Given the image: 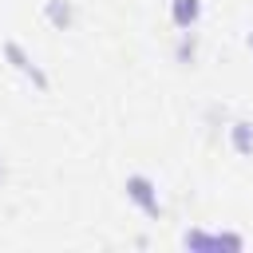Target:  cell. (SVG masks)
Here are the masks:
<instances>
[{"instance_id":"obj_1","label":"cell","mask_w":253,"mask_h":253,"mask_svg":"<svg viewBox=\"0 0 253 253\" xmlns=\"http://www.w3.org/2000/svg\"><path fill=\"white\" fill-rule=\"evenodd\" d=\"M0 59H4V63H8V67H12V71H16V75L36 91V95H47V91H51L47 71L36 63V55H32L20 40H4V43H0Z\"/></svg>"},{"instance_id":"obj_2","label":"cell","mask_w":253,"mask_h":253,"mask_svg":"<svg viewBox=\"0 0 253 253\" xmlns=\"http://www.w3.org/2000/svg\"><path fill=\"white\" fill-rule=\"evenodd\" d=\"M123 194H126V202H130L142 217H150V221H158V217L166 213V206H162V198H158V182H154L150 174H126Z\"/></svg>"},{"instance_id":"obj_3","label":"cell","mask_w":253,"mask_h":253,"mask_svg":"<svg viewBox=\"0 0 253 253\" xmlns=\"http://www.w3.org/2000/svg\"><path fill=\"white\" fill-rule=\"evenodd\" d=\"M178 245L190 249V253H217V249H245V237L233 233V229H202V225H194V229H186L178 237Z\"/></svg>"},{"instance_id":"obj_4","label":"cell","mask_w":253,"mask_h":253,"mask_svg":"<svg viewBox=\"0 0 253 253\" xmlns=\"http://www.w3.org/2000/svg\"><path fill=\"white\" fill-rule=\"evenodd\" d=\"M43 24L51 32H71L75 28V0H43Z\"/></svg>"},{"instance_id":"obj_5","label":"cell","mask_w":253,"mask_h":253,"mask_svg":"<svg viewBox=\"0 0 253 253\" xmlns=\"http://www.w3.org/2000/svg\"><path fill=\"white\" fill-rule=\"evenodd\" d=\"M166 4H170V24L178 32H194L202 24V12H206L202 0H166Z\"/></svg>"},{"instance_id":"obj_6","label":"cell","mask_w":253,"mask_h":253,"mask_svg":"<svg viewBox=\"0 0 253 253\" xmlns=\"http://www.w3.org/2000/svg\"><path fill=\"white\" fill-rule=\"evenodd\" d=\"M225 138H229L237 158H253V119H229L225 123Z\"/></svg>"},{"instance_id":"obj_7","label":"cell","mask_w":253,"mask_h":253,"mask_svg":"<svg viewBox=\"0 0 253 253\" xmlns=\"http://www.w3.org/2000/svg\"><path fill=\"white\" fill-rule=\"evenodd\" d=\"M174 63L178 67H194L198 63V28L194 32H178V40H174Z\"/></svg>"},{"instance_id":"obj_8","label":"cell","mask_w":253,"mask_h":253,"mask_svg":"<svg viewBox=\"0 0 253 253\" xmlns=\"http://www.w3.org/2000/svg\"><path fill=\"white\" fill-rule=\"evenodd\" d=\"M225 123H229V107H225V103H210V107L202 111V126H206L210 134H217Z\"/></svg>"},{"instance_id":"obj_9","label":"cell","mask_w":253,"mask_h":253,"mask_svg":"<svg viewBox=\"0 0 253 253\" xmlns=\"http://www.w3.org/2000/svg\"><path fill=\"white\" fill-rule=\"evenodd\" d=\"M8 178H12V166H8V154L0 150V190L8 186Z\"/></svg>"},{"instance_id":"obj_10","label":"cell","mask_w":253,"mask_h":253,"mask_svg":"<svg viewBox=\"0 0 253 253\" xmlns=\"http://www.w3.org/2000/svg\"><path fill=\"white\" fill-rule=\"evenodd\" d=\"M245 47H249V51H253V28H249V32H245Z\"/></svg>"}]
</instances>
